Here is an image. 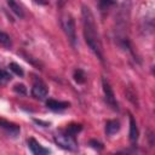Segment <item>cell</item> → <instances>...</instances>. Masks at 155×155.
<instances>
[{"label": "cell", "mask_w": 155, "mask_h": 155, "mask_svg": "<svg viewBox=\"0 0 155 155\" xmlns=\"http://www.w3.org/2000/svg\"><path fill=\"white\" fill-rule=\"evenodd\" d=\"M102 87H103V92H104V98L107 104L113 109V110H119V104L116 102V97L114 94V91L111 88V86L109 85V82L105 80V78L102 79Z\"/></svg>", "instance_id": "obj_4"}, {"label": "cell", "mask_w": 155, "mask_h": 155, "mask_svg": "<svg viewBox=\"0 0 155 155\" xmlns=\"http://www.w3.org/2000/svg\"><path fill=\"white\" fill-rule=\"evenodd\" d=\"M0 45H2L5 47H11V45H12L11 38L2 30H0Z\"/></svg>", "instance_id": "obj_14"}, {"label": "cell", "mask_w": 155, "mask_h": 155, "mask_svg": "<svg viewBox=\"0 0 155 155\" xmlns=\"http://www.w3.org/2000/svg\"><path fill=\"white\" fill-rule=\"evenodd\" d=\"M8 68H10V70H11L12 73H15L16 75H18L19 78H22V76L24 75V71H23V69L21 68V65L17 64V63H15V62H11V63L8 64Z\"/></svg>", "instance_id": "obj_13"}, {"label": "cell", "mask_w": 155, "mask_h": 155, "mask_svg": "<svg viewBox=\"0 0 155 155\" xmlns=\"http://www.w3.org/2000/svg\"><path fill=\"white\" fill-rule=\"evenodd\" d=\"M90 144H91V145H92V148H94V149H102V148H103V147H102V144H101L99 142L94 140V139L90 140Z\"/></svg>", "instance_id": "obj_18"}, {"label": "cell", "mask_w": 155, "mask_h": 155, "mask_svg": "<svg viewBox=\"0 0 155 155\" xmlns=\"http://www.w3.org/2000/svg\"><path fill=\"white\" fill-rule=\"evenodd\" d=\"M73 78H74L75 82H78V84H84L85 80H86V75H85V73L81 69H75Z\"/></svg>", "instance_id": "obj_12"}, {"label": "cell", "mask_w": 155, "mask_h": 155, "mask_svg": "<svg viewBox=\"0 0 155 155\" xmlns=\"http://www.w3.org/2000/svg\"><path fill=\"white\" fill-rule=\"evenodd\" d=\"M54 142L58 147L65 150L75 151L78 150V142L75 139V134L70 133L67 130H61L54 136Z\"/></svg>", "instance_id": "obj_2"}, {"label": "cell", "mask_w": 155, "mask_h": 155, "mask_svg": "<svg viewBox=\"0 0 155 155\" xmlns=\"http://www.w3.org/2000/svg\"><path fill=\"white\" fill-rule=\"evenodd\" d=\"M120 121L119 120H109L105 124V133L108 136H113L120 131Z\"/></svg>", "instance_id": "obj_9"}, {"label": "cell", "mask_w": 155, "mask_h": 155, "mask_svg": "<svg viewBox=\"0 0 155 155\" xmlns=\"http://www.w3.org/2000/svg\"><path fill=\"white\" fill-rule=\"evenodd\" d=\"M6 2H7V5H8V7H10V10H11L15 15H17V16H18V17H21V18H23V17H24L23 10L21 8V6L17 4V1H16V0H6Z\"/></svg>", "instance_id": "obj_11"}, {"label": "cell", "mask_w": 155, "mask_h": 155, "mask_svg": "<svg viewBox=\"0 0 155 155\" xmlns=\"http://www.w3.org/2000/svg\"><path fill=\"white\" fill-rule=\"evenodd\" d=\"M81 128H82V127H81V125L71 124V125H69L65 130H67V131H69V132H70V133H73V134H76L78 132H80V131H81Z\"/></svg>", "instance_id": "obj_17"}, {"label": "cell", "mask_w": 155, "mask_h": 155, "mask_svg": "<svg viewBox=\"0 0 155 155\" xmlns=\"http://www.w3.org/2000/svg\"><path fill=\"white\" fill-rule=\"evenodd\" d=\"M48 94V88L46 86V84L39 79H36L33 84V87H31V96L36 99H45Z\"/></svg>", "instance_id": "obj_5"}, {"label": "cell", "mask_w": 155, "mask_h": 155, "mask_svg": "<svg viewBox=\"0 0 155 155\" xmlns=\"http://www.w3.org/2000/svg\"><path fill=\"white\" fill-rule=\"evenodd\" d=\"M111 1H113V0H101V5H102L103 7H105V6H108Z\"/></svg>", "instance_id": "obj_19"}, {"label": "cell", "mask_w": 155, "mask_h": 155, "mask_svg": "<svg viewBox=\"0 0 155 155\" xmlns=\"http://www.w3.org/2000/svg\"><path fill=\"white\" fill-rule=\"evenodd\" d=\"M81 16H82V31H84V38L87 44V46L91 48V51L97 56V58L103 62L104 56H103V46H102V40L98 33V27L96 24L94 17L86 5L82 6L81 10Z\"/></svg>", "instance_id": "obj_1"}, {"label": "cell", "mask_w": 155, "mask_h": 155, "mask_svg": "<svg viewBox=\"0 0 155 155\" xmlns=\"http://www.w3.org/2000/svg\"><path fill=\"white\" fill-rule=\"evenodd\" d=\"M13 91L19 94H27V87L23 84H16L13 86Z\"/></svg>", "instance_id": "obj_16"}, {"label": "cell", "mask_w": 155, "mask_h": 155, "mask_svg": "<svg viewBox=\"0 0 155 155\" xmlns=\"http://www.w3.org/2000/svg\"><path fill=\"white\" fill-rule=\"evenodd\" d=\"M138 136H139V131H138L137 124H136L133 116L130 114V140L132 143H134L138 139Z\"/></svg>", "instance_id": "obj_10"}, {"label": "cell", "mask_w": 155, "mask_h": 155, "mask_svg": "<svg viewBox=\"0 0 155 155\" xmlns=\"http://www.w3.org/2000/svg\"><path fill=\"white\" fill-rule=\"evenodd\" d=\"M46 107L53 111H62L67 108L70 107V103L68 102H62V101H56V99H48L46 101Z\"/></svg>", "instance_id": "obj_8"}, {"label": "cell", "mask_w": 155, "mask_h": 155, "mask_svg": "<svg viewBox=\"0 0 155 155\" xmlns=\"http://www.w3.org/2000/svg\"><path fill=\"white\" fill-rule=\"evenodd\" d=\"M28 148H29V150H30L33 154H35V155H45V154H50V153H51L48 149L44 148V147H42L36 139H34V138H29V139H28Z\"/></svg>", "instance_id": "obj_7"}, {"label": "cell", "mask_w": 155, "mask_h": 155, "mask_svg": "<svg viewBox=\"0 0 155 155\" xmlns=\"http://www.w3.org/2000/svg\"><path fill=\"white\" fill-rule=\"evenodd\" d=\"M61 23H62V28H63L69 42L71 44L73 47H75L76 46V30H75V23H74L73 17L69 15H65L62 17Z\"/></svg>", "instance_id": "obj_3"}, {"label": "cell", "mask_w": 155, "mask_h": 155, "mask_svg": "<svg viewBox=\"0 0 155 155\" xmlns=\"http://www.w3.org/2000/svg\"><path fill=\"white\" fill-rule=\"evenodd\" d=\"M11 78H12V76H11L6 70L0 69V84H5V82L10 81V80H11Z\"/></svg>", "instance_id": "obj_15"}, {"label": "cell", "mask_w": 155, "mask_h": 155, "mask_svg": "<svg viewBox=\"0 0 155 155\" xmlns=\"http://www.w3.org/2000/svg\"><path fill=\"white\" fill-rule=\"evenodd\" d=\"M0 127L7 134H10L11 137H17L19 134V132H21V128H19L18 125H16L13 122H10V121H7L5 119H0Z\"/></svg>", "instance_id": "obj_6"}]
</instances>
